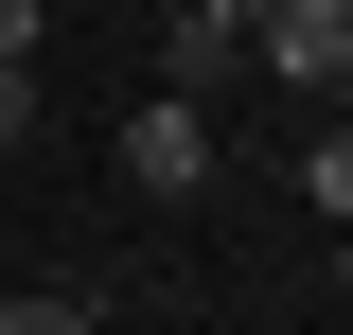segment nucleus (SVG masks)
<instances>
[{
  "label": "nucleus",
  "instance_id": "f257e3e1",
  "mask_svg": "<svg viewBox=\"0 0 353 335\" xmlns=\"http://www.w3.org/2000/svg\"><path fill=\"white\" fill-rule=\"evenodd\" d=\"M124 176H141V194H212V106H176V88H159V106L124 124Z\"/></svg>",
  "mask_w": 353,
  "mask_h": 335
},
{
  "label": "nucleus",
  "instance_id": "7ed1b4c3",
  "mask_svg": "<svg viewBox=\"0 0 353 335\" xmlns=\"http://www.w3.org/2000/svg\"><path fill=\"white\" fill-rule=\"evenodd\" d=\"M0 335H106V318H88L71 283H18V300H0Z\"/></svg>",
  "mask_w": 353,
  "mask_h": 335
},
{
  "label": "nucleus",
  "instance_id": "f03ea898",
  "mask_svg": "<svg viewBox=\"0 0 353 335\" xmlns=\"http://www.w3.org/2000/svg\"><path fill=\"white\" fill-rule=\"evenodd\" d=\"M248 53H265V71H301V88L353 71V0H265V36H248Z\"/></svg>",
  "mask_w": 353,
  "mask_h": 335
},
{
  "label": "nucleus",
  "instance_id": "39448f33",
  "mask_svg": "<svg viewBox=\"0 0 353 335\" xmlns=\"http://www.w3.org/2000/svg\"><path fill=\"white\" fill-rule=\"evenodd\" d=\"M0 71H36V0H0Z\"/></svg>",
  "mask_w": 353,
  "mask_h": 335
},
{
  "label": "nucleus",
  "instance_id": "423d86ee",
  "mask_svg": "<svg viewBox=\"0 0 353 335\" xmlns=\"http://www.w3.org/2000/svg\"><path fill=\"white\" fill-rule=\"evenodd\" d=\"M0 141H36V71H0Z\"/></svg>",
  "mask_w": 353,
  "mask_h": 335
},
{
  "label": "nucleus",
  "instance_id": "20e7f679",
  "mask_svg": "<svg viewBox=\"0 0 353 335\" xmlns=\"http://www.w3.org/2000/svg\"><path fill=\"white\" fill-rule=\"evenodd\" d=\"M301 194H318V212L353 230V124H318V141H301Z\"/></svg>",
  "mask_w": 353,
  "mask_h": 335
},
{
  "label": "nucleus",
  "instance_id": "0eeeda50",
  "mask_svg": "<svg viewBox=\"0 0 353 335\" xmlns=\"http://www.w3.org/2000/svg\"><path fill=\"white\" fill-rule=\"evenodd\" d=\"M336 300H353V230H336Z\"/></svg>",
  "mask_w": 353,
  "mask_h": 335
}]
</instances>
